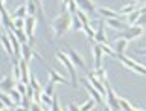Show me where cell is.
<instances>
[{"label":"cell","mask_w":146,"mask_h":111,"mask_svg":"<svg viewBox=\"0 0 146 111\" xmlns=\"http://www.w3.org/2000/svg\"><path fill=\"white\" fill-rule=\"evenodd\" d=\"M72 27V15L67 11L59 12V15L55 17V20L52 21V31L56 38H61L64 34H67Z\"/></svg>","instance_id":"1"},{"label":"cell","mask_w":146,"mask_h":111,"mask_svg":"<svg viewBox=\"0 0 146 111\" xmlns=\"http://www.w3.org/2000/svg\"><path fill=\"white\" fill-rule=\"evenodd\" d=\"M55 56H56V59L62 64L64 67H66V70L68 72V75H70V79H72L70 84H72L73 87H78V73H76L75 66H73L72 61L68 59V56H67V55L64 53V52H61V50H58V52L55 53Z\"/></svg>","instance_id":"2"},{"label":"cell","mask_w":146,"mask_h":111,"mask_svg":"<svg viewBox=\"0 0 146 111\" xmlns=\"http://www.w3.org/2000/svg\"><path fill=\"white\" fill-rule=\"evenodd\" d=\"M116 58L120 59V62H122V64H123V66H125L126 68H128V70H132V72L139 73L140 76H145V75H146V68H145L143 64H140V62L134 61V59L128 58L126 55H123V53H120V55H116Z\"/></svg>","instance_id":"3"},{"label":"cell","mask_w":146,"mask_h":111,"mask_svg":"<svg viewBox=\"0 0 146 111\" xmlns=\"http://www.w3.org/2000/svg\"><path fill=\"white\" fill-rule=\"evenodd\" d=\"M36 25H38V21H36V17L35 15H27L25 18V27H23V31H25V34L27 37V43H29V44L34 41Z\"/></svg>","instance_id":"4"},{"label":"cell","mask_w":146,"mask_h":111,"mask_svg":"<svg viewBox=\"0 0 146 111\" xmlns=\"http://www.w3.org/2000/svg\"><path fill=\"white\" fill-rule=\"evenodd\" d=\"M143 32H145V29H143V26H137V25H134V26H129V27H126L125 31H122V34L119 35V38H125V40H137V38H140L141 35H143Z\"/></svg>","instance_id":"5"},{"label":"cell","mask_w":146,"mask_h":111,"mask_svg":"<svg viewBox=\"0 0 146 111\" xmlns=\"http://www.w3.org/2000/svg\"><path fill=\"white\" fill-rule=\"evenodd\" d=\"M105 96H107V105L111 111H120L119 108V96L114 93V90L108 84H105Z\"/></svg>","instance_id":"6"},{"label":"cell","mask_w":146,"mask_h":111,"mask_svg":"<svg viewBox=\"0 0 146 111\" xmlns=\"http://www.w3.org/2000/svg\"><path fill=\"white\" fill-rule=\"evenodd\" d=\"M0 23H2L5 32H6L8 29H14L11 15H9V12L6 9V3H5V0H0Z\"/></svg>","instance_id":"7"},{"label":"cell","mask_w":146,"mask_h":111,"mask_svg":"<svg viewBox=\"0 0 146 111\" xmlns=\"http://www.w3.org/2000/svg\"><path fill=\"white\" fill-rule=\"evenodd\" d=\"M68 56V59L72 61V64L75 66V68H84V70H87V66H85V61L82 59V56L79 53L76 52V50H73L70 47L66 49V52H64Z\"/></svg>","instance_id":"8"},{"label":"cell","mask_w":146,"mask_h":111,"mask_svg":"<svg viewBox=\"0 0 146 111\" xmlns=\"http://www.w3.org/2000/svg\"><path fill=\"white\" fill-rule=\"evenodd\" d=\"M36 55V56H40V53H36L34 49H32V46L29 43H25V44H20V58L25 59V61L29 64V61L32 58H34Z\"/></svg>","instance_id":"9"},{"label":"cell","mask_w":146,"mask_h":111,"mask_svg":"<svg viewBox=\"0 0 146 111\" xmlns=\"http://www.w3.org/2000/svg\"><path fill=\"white\" fill-rule=\"evenodd\" d=\"M18 67H20V82H23L25 85L29 84V78H31V72H29V64L25 59H18Z\"/></svg>","instance_id":"10"},{"label":"cell","mask_w":146,"mask_h":111,"mask_svg":"<svg viewBox=\"0 0 146 111\" xmlns=\"http://www.w3.org/2000/svg\"><path fill=\"white\" fill-rule=\"evenodd\" d=\"M78 5V9H81L82 12H85L87 15L96 12V5L93 0H75Z\"/></svg>","instance_id":"11"},{"label":"cell","mask_w":146,"mask_h":111,"mask_svg":"<svg viewBox=\"0 0 146 111\" xmlns=\"http://www.w3.org/2000/svg\"><path fill=\"white\" fill-rule=\"evenodd\" d=\"M49 70H47V75H49V82H52V84H66V85H68L70 82H68L66 78H64L61 73H58L55 68H52V67H47Z\"/></svg>","instance_id":"12"},{"label":"cell","mask_w":146,"mask_h":111,"mask_svg":"<svg viewBox=\"0 0 146 111\" xmlns=\"http://www.w3.org/2000/svg\"><path fill=\"white\" fill-rule=\"evenodd\" d=\"M85 81L88 82V84H90L91 87H93V88L98 90L102 96L105 94V85H104L102 82H100V81L98 79V78H96V76L93 75V72H87V79H85Z\"/></svg>","instance_id":"13"},{"label":"cell","mask_w":146,"mask_h":111,"mask_svg":"<svg viewBox=\"0 0 146 111\" xmlns=\"http://www.w3.org/2000/svg\"><path fill=\"white\" fill-rule=\"evenodd\" d=\"M91 52H93L94 70H98V68L102 67V56H104V52H102V49H100V46H99L98 43L93 44V47H91Z\"/></svg>","instance_id":"14"},{"label":"cell","mask_w":146,"mask_h":111,"mask_svg":"<svg viewBox=\"0 0 146 111\" xmlns=\"http://www.w3.org/2000/svg\"><path fill=\"white\" fill-rule=\"evenodd\" d=\"M14 87H15V79L11 75H6L0 79V91H3V93H9Z\"/></svg>","instance_id":"15"},{"label":"cell","mask_w":146,"mask_h":111,"mask_svg":"<svg viewBox=\"0 0 146 111\" xmlns=\"http://www.w3.org/2000/svg\"><path fill=\"white\" fill-rule=\"evenodd\" d=\"M84 87H85V90L90 93L91 99H93L96 104H99V105H102V104H104V96L100 94V93H99V91L96 90V88H93V87H91V85H90V84H88V82H87L85 79H84Z\"/></svg>","instance_id":"16"},{"label":"cell","mask_w":146,"mask_h":111,"mask_svg":"<svg viewBox=\"0 0 146 111\" xmlns=\"http://www.w3.org/2000/svg\"><path fill=\"white\" fill-rule=\"evenodd\" d=\"M98 12L100 14V17H102L104 20H110V18H119V17H120V14H119L117 11H114V9H111V8H107V6H99Z\"/></svg>","instance_id":"17"},{"label":"cell","mask_w":146,"mask_h":111,"mask_svg":"<svg viewBox=\"0 0 146 111\" xmlns=\"http://www.w3.org/2000/svg\"><path fill=\"white\" fill-rule=\"evenodd\" d=\"M98 44H108V40H107V35H105V29H104V23H100L99 27L94 31V40Z\"/></svg>","instance_id":"18"},{"label":"cell","mask_w":146,"mask_h":111,"mask_svg":"<svg viewBox=\"0 0 146 111\" xmlns=\"http://www.w3.org/2000/svg\"><path fill=\"white\" fill-rule=\"evenodd\" d=\"M113 47V50L116 52V55H120V53H123L126 50V47H128V40H125V38H119L117 37V40L114 41V44L111 46Z\"/></svg>","instance_id":"19"},{"label":"cell","mask_w":146,"mask_h":111,"mask_svg":"<svg viewBox=\"0 0 146 111\" xmlns=\"http://www.w3.org/2000/svg\"><path fill=\"white\" fill-rule=\"evenodd\" d=\"M0 44H2V47L5 49V52H6L9 56H11V59H12V58H15V56H14V52H12L11 41H9V38H8V35H6V34H2V35H0Z\"/></svg>","instance_id":"20"},{"label":"cell","mask_w":146,"mask_h":111,"mask_svg":"<svg viewBox=\"0 0 146 111\" xmlns=\"http://www.w3.org/2000/svg\"><path fill=\"white\" fill-rule=\"evenodd\" d=\"M143 12H145V9L140 8V9H135V11H132L131 14H128V17H126L128 25H129V26H134L135 23L140 20V17L143 15Z\"/></svg>","instance_id":"21"},{"label":"cell","mask_w":146,"mask_h":111,"mask_svg":"<svg viewBox=\"0 0 146 111\" xmlns=\"http://www.w3.org/2000/svg\"><path fill=\"white\" fill-rule=\"evenodd\" d=\"M105 23L111 27V29H114V31H125L126 29V25L125 23H122L119 18H110V20H105Z\"/></svg>","instance_id":"22"},{"label":"cell","mask_w":146,"mask_h":111,"mask_svg":"<svg viewBox=\"0 0 146 111\" xmlns=\"http://www.w3.org/2000/svg\"><path fill=\"white\" fill-rule=\"evenodd\" d=\"M9 15H11V20H15V18H26L27 17L26 5H20V6H18L12 14H9Z\"/></svg>","instance_id":"23"},{"label":"cell","mask_w":146,"mask_h":111,"mask_svg":"<svg viewBox=\"0 0 146 111\" xmlns=\"http://www.w3.org/2000/svg\"><path fill=\"white\" fill-rule=\"evenodd\" d=\"M119 108H120V111H143V110H139V108L132 107V105L123 98H119Z\"/></svg>","instance_id":"24"},{"label":"cell","mask_w":146,"mask_h":111,"mask_svg":"<svg viewBox=\"0 0 146 111\" xmlns=\"http://www.w3.org/2000/svg\"><path fill=\"white\" fill-rule=\"evenodd\" d=\"M93 75L98 78V79L102 82V84L105 85V84H108V75H107V70H105V68H98V70H94L93 72Z\"/></svg>","instance_id":"25"},{"label":"cell","mask_w":146,"mask_h":111,"mask_svg":"<svg viewBox=\"0 0 146 111\" xmlns=\"http://www.w3.org/2000/svg\"><path fill=\"white\" fill-rule=\"evenodd\" d=\"M11 31H12V34L15 35V38L18 40V43H20V44L27 43V37H26V34H25V31H23V29H11Z\"/></svg>","instance_id":"26"},{"label":"cell","mask_w":146,"mask_h":111,"mask_svg":"<svg viewBox=\"0 0 146 111\" xmlns=\"http://www.w3.org/2000/svg\"><path fill=\"white\" fill-rule=\"evenodd\" d=\"M27 85H31V88L34 90V91H41V84H40V79L36 78L35 75H31L29 78V84Z\"/></svg>","instance_id":"27"},{"label":"cell","mask_w":146,"mask_h":111,"mask_svg":"<svg viewBox=\"0 0 146 111\" xmlns=\"http://www.w3.org/2000/svg\"><path fill=\"white\" fill-rule=\"evenodd\" d=\"M26 11H27V15H36V5L34 0H26Z\"/></svg>","instance_id":"28"},{"label":"cell","mask_w":146,"mask_h":111,"mask_svg":"<svg viewBox=\"0 0 146 111\" xmlns=\"http://www.w3.org/2000/svg\"><path fill=\"white\" fill-rule=\"evenodd\" d=\"M96 107V102L93 99H88V100H85L82 105H79V111H93Z\"/></svg>","instance_id":"29"},{"label":"cell","mask_w":146,"mask_h":111,"mask_svg":"<svg viewBox=\"0 0 146 111\" xmlns=\"http://www.w3.org/2000/svg\"><path fill=\"white\" fill-rule=\"evenodd\" d=\"M9 98H11V100H12V102L14 104H15V105H20V102H21V98H23V96L20 94V93H18V91L15 90V88H12L11 91H9Z\"/></svg>","instance_id":"30"},{"label":"cell","mask_w":146,"mask_h":111,"mask_svg":"<svg viewBox=\"0 0 146 111\" xmlns=\"http://www.w3.org/2000/svg\"><path fill=\"white\" fill-rule=\"evenodd\" d=\"M137 8H139V6L135 5V2H134V3H128L126 6L122 8V11L119 12V14H120V15H128V14H131L132 11H135Z\"/></svg>","instance_id":"31"},{"label":"cell","mask_w":146,"mask_h":111,"mask_svg":"<svg viewBox=\"0 0 146 111\" xmlns=\"http://www.w3.org/2000/svg\"><path fill=\"white\" fill-rule=\"evenodd\" d=\"M75 14H76V17L79 18V21L82 23V26H85V25H90V18H88V15H87L85 12H82L81 9H78V11H76Z\"/></svg>","instance_id":"32"},{"label":"cell","mask_w":146,"mask_h":111,"mask_svg":"<svg viewBox=\"0 0 146 111\" xmlns=\"http://www.w3.org/2000/svg\"><path fill=\"white\" fill-rule=\"evenodd\" d=\"M70 29H73V32H78L82 29V23L79 21V18L76 17V14H73L72 15V27Z\"/></svg>","instance_id":"33"},{"label":"cell","mask_w":146,"mask_h":111,"mask_svg":"<svg viewBox=\"0 0 146 111\" xmlns=\"http://www.w3.org/2000/svg\"><path fill=\"white\" fill-rule=\"evenodd\" d=\"M52 99L53 98H50V96L44 94L43 91H41V94H40V104L41 105H46L47 108H50V105H52Z\"/></svg>","instance_id":"34"},{"label":"cell","mask_w":146,"mask_h":111,"mask_svg":"<svg viewBox=\"0 0 146 111\" xmlns=\"http://www.w3.org/2000/svg\"><path fill=\"white\" fill-rule=\"evenodd\" d=\"M0 100H2V102L5 104V107H8V108L14 105V102L11 100V98H9V94L8 93H3V91L0 93Z\"/></svg>","instance_id":"35"},{"label":"cell","mask_w":146,"mask_h":111,"mask_svg":"<svg viewBox=\"0 0 146 111\" xmlns=\"http://www.w3.org/2000/svg\"><path fill=\"white\" fill-rule=\"evenodd\" d=\"M82 31L85 32V35L88 37V40H91V41L94 40V29H93V27H91L90 25H85V26H82Z\"/></svg>","instance_id":"36"},{"label":"cell","mask_w":146,"mask_h":111,"mask_svg":"<svg viewBox=\"0 0 146 111\" xmlns=\"http://www.w3.org/2000/svg\"><path fill=\"white\" fill-rule=\"evenodd\" d=\"M53 87H55V84H52V82H47V84L44 85V88H43V93L47 94V96H50V98H53V94H55Z\"/></svg>","instance_id":"37"},{"label":"cell","mask_w":146,"mask_h":111,"mask_svg":"<svg viewBox=\"0 0 146 111\" xmlns=\"http://www.w3.org/2000/svg\"><path fill=\"white\" fill-rule=\"evenodd\" d=\"M100 46V49H102V52L104 53H107V55H110V56H114L116 58V52L113 50V47L110 44H99Z\"/></svg>","instance_id":"38"},{"label":"cell","mask_w":146,"mask_h":111,"mask_svg":"<svg viewBox=\"0 0 146 111\" xmlns=\"http://www.w3.org/2000/svg\"><path fill=\"white\" fill-rule=\"evenodd\" d=\"M66 11L70 14V15H73L76 11H78V5H76V2L75 0H70V2L67 3V8H66Z\"/></svg>","instance_id":"39"},{"label":"cell","mask_w":146,"mask_h":111,"mask_svg":"<svg viewBox=\"0 0 146 111\" xmlns=\"http://www.w3.org/2000/svg\"><path fill=\"white\" fill-rule=\"evenodd\" d=\"M50 111H62V108H61V105H59V100H58V98L53 94V99H52V105H50V108H49Z\"/></svg>","instance_id":"40"},{"label":"cell","mask_w":146,"mask_h":111,"mask_svg":"<svg viewBox=\"0 0 146 111\" xmlns=\"http://www.w3.org/2000/svg\"><path fill=\"white\" fill-rule=\"evenodd\" d=\"M14 88H15V90H17L21 96H26V85L23 84V82H20V81L15 82V87H14Z\"/></svg>","instance_id":"41"},{"label":"cell","mask_w":146,"mask_h":111,"mask_svg":"<svg viewBox=\"0 0 146 111\" xmlns=\"http://www.w3.org/2000/svg\"><path fill=\"white\" fill-rule=\"evenodd\" d=\"M12 26H14V29H23L25 27V18H15V20H12Z\"/></svg>","instance_id":"42"},{"label":"cell","mask_w":146,"mask_h":111,"mask_svg":"<svg viewBox=\"0 0 146 111\" xmlns=\"http://www.w3.org/2000/svg\"><path fill=\"white\" fill-rule=\"evenodd\" d=\"M29 111H44V108H43V105H41L40 102H34V104H31Z\"/></svg>","instance_id":"43"},{"label":"cell","mask_w":146,"mask_h":111,"mask_svg":"<svg viewBox=\"0 0 146 111\" xmlns=\"http://www.w3.org/2000/svg\"><path fill=\"white\" fill-rule=\"evenodd\" d=\"M67 111H79V105L75 104V102H70L67 107Z\"/></svg>","instance_id":"44"},{"label":"cell","mask_w":146,"mask_h":111,"mask_svg":"<svg viewBox=\"0 0 146 111\" xmlns=\"http://www.w3.org/2000/svg\"><path fill=\"white\" fill-rule=\"evenodd\" d=\"M14 111H29V110H27V108H25V107H21V105H17V107H15V110H14Z\"/></svg>","instance_id":"45"},{"label":"cell","mask_w":146,"mask_h":111,"mask_svg":"<svg viewBox=\"0 0 146 111\" xmlns=\"http://www.w3.org/2000/svg\"><path fill=\"white\" fill-rule=\"evenodd\" d=\"M3 108H5V104L2 102V100H0V110H3Z\"/></svg>","instance_id":"46"},{"label":"cell","mask_w":146,"mask_h":111,"mask_svg":"<svg viewBox=\"0 0 146 111\" xmlns=\"http://www.w3.org/2000/svg\"><path fill=\"white\" fill-rule=\"evenodd\" d=\"M0 111H11V110H9V108H8V107H5V108H3V110H0Z\"/></svg>","instance_id":"47"},{"label":"cell","mask_w":146,"mask_h":111,"mask_svg":"<svg viewBox=\"0 0 146 111\" xmlns=\"http://www.w3.org/2000/svg\"><path fill=\"white\" fill-rule=\"evenodd\" d=\"M105 111H111V110H110V108H105Z\"/></svg>","instance_id":"48"},{"label":"cell","mask_w":146,"mask_h":111,"mask_svg":"<svg viewBox=\"0 0 146 111\" xmlns=\"http://www.w3.org/2000/svg\"><path fill=\"white\" fill-rule=\"evenodd\" d=\"M139 2H140V3H143V2H145V0H139Z\"/></svg>","instance_id":"49"},{"label":"cell","mask_w":146,"mask_h":111,"mask_svg":"<svg viewBox=\"0 0 146 111\" xmlns=\"http://www.w3.org/2000/svg\"><path fill=\"white\" fill-rule=\"evenodd\" d=\"M44 111H50V110H49V108H46V110H44Z\"/></svg>","instance_id":"50"}]
</instances>
